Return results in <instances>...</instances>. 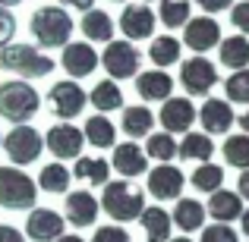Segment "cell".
<instances>
[{"mask_svg":"<svg viewBox=\"0 0 249 242\" xmlns=\"http://www.w3.org/2000/svg\"><path fill=\"white\" fill-rule=\"evenodd\" d=\"M218 41H221V25L212 16H189V22L183 25V44L196 54L218 48Z\"/></svg>","mask_w":249,"mask_h":242,"instance_id":"7c38bea8","label":"cell"},{"mask_svg":"<svg viewBox=\"0 0 249 242\" xmlns=\"http://www.w3.org/2000/svg\"><path fill=\"white\" fill-rule=\"evenodd\" d=\"M145 158H155L158 163H170L174 161V154H177V142H174V135L170 132H148L145 135Z\"/></svg>","mask_w":249,"mask_h":242,"instance_id":"e575fe53","label":"cell"},{"mask_svg":"<svg viewBox=\"0 0 249 242\" xmlns=\"http://www.w3.org/2000/svg\"><path fill=\"white\" fill-rule=\"evenodd\" d=\"M41 110V95L35 91V85L22 79H10L0 85V116L13 126H22Z\"/></svg>","mask_w":249,"mask_h":242,"instance_id":"3957f363","label":"cell"},{"mask_svg":"<svg viewBox=\"0 0 249 242\" xmlns=\"http://www.w3.org/2000/svg\"><path fill=\"white\" fill-rule=\"evenodd\" d=\"M70 179H73V173H70L67 167H63L60 161L57 163H48V167H41V173H38V189H44L48 195H63L70 192Z\"/></svg>","mask_w":249,"mask_h":242,"instance_id":"f546056e","label":"cell"},{"mask_svg":"<svg viewBox=\"0 0 249 242\" xmlns=\"http://www.w3.org/2000/svg\"><path fill=\"white\" fill-rule=\"evenodd\" d=\"M196 3L205 13H221V10H227V6H233V0H196Z\"/></svg>","mask_w":249,"mask_h":242,"instance_id":"7bdbcfd3","label":"cell"},{"mask_svg":"<svg viewBox=\"0 0 249 242\" xmlns=\"http://www.w3.org/2000/svg\"><path fill=\"white\" fill-rule=\"evenodd\" d=\"M231 25H237L240 35H249V0H240L231 6Z\"/></svg>","mask_w":249,"mask_h":242,"instance_id":"f35d334b","label":"cell"},{"mask_svg":"<svg viewBox=\"0 0 249 242\" xmlns=\"http://www.w3.org/2000/svg\"><path fill=\"white\" fill-rule=\"evenodd\" d=\"M180 50L183 48L174 35H161V38H152V44H148V60L158 69H164V66H174L180 60Z\"/></svg>","mask_w":249,"mask_h":242,"instance_id":"1f68e13d","label":"cell"},{"mask_svg":"<svg viewBox=\"0 0 249 242\" xmlns=\"http://www.w3.org/2000/svg\"><path fill=\"white\" fill-rule=\"evenodd\" d=\"M82 135H85V142H89L91 148H98V151H101V148H114L117 145V126L104 113L89 116L85 126H82Z\"/></svg>","mask_w":249,"mask_h":242,"instance_id":"603a6c76","label":"cell"},{"mask_svg":"<svg viewBox=\"0 0 249 242\" xmlns=\"http://www.w3.org/2000/svg\"><path fill=\"white\" fill-rule=\"evenodd\" d=\"M13 35H16V16L6 6H0V48H6L13 41Z\"/></svg>","mask_w":249,"mask_h":242,"instance_id":"60d3db41","label":"cell"},{"mask_svg":"<svg viewBox=\"0 0 249 242\" xmlns=\"http://www.w3.org/2000/svg\"><path fill=\"white\" fill-rule=\"evenodd\" d=\"M199 123L205 135H224L237 123V113H233L231 101H224V97H205V104L199 107Z\"/></svg>","mask_w":249,"mask_h":242,"instance_id":"2e32d148","label":"cell"},{"mask_svg":"<svg viewBox=\"0 0 249 242\" xmlns=\"http://www.w3.org/2000/svg\"><path fill=\"white\" fill-rule=\"evenodd\" d=\"M218 79H221L218 66H214L205 54H196V57H189V60L180 63V85L186 88V95H193V97H208L212 88L218 85Z\"/></svg>","mask_w":249,"mask_h":242,"instance_id":"52a82bcc","label":"cell"},{"mask_svg":"<svg viewBox=\"0 0 249 242\" xmlns=\"http://www.w3.org/2000/svg\"><path fill=\"white\" fill-rule=\"evenodd\" d=\"M240 226H243V233L249 239V208H243V214H240Z\"/></svg>","mask_w":249,"mask_h":242,"instance_id":"bcb514c9","label":"cell"},{"mask_svg":"<svg viewBox=\"0 0 249 242\" xmlns=\"http://www.w3.org/2000/svg\"><path fill=\"white\" fill-rule=\"evenodd\" d=\"M0 69L25 76V79H41L54 73V60L35 48V44H6L0 48Z\"/></svg>","mask_w":249,"mask_h":242,"instance_id":"277c9868","label":"cell"},{"mask_svg":"<svg viewBox=\"0 0 249 242\" xmlns=\"http://www.w3.org/2000/svg\"><path fill=\"white\" fill-rule=\"evenodd\" d=\"M221 151H224V163H231L237 170H249V132L227 135Z\"/></svg>","mask_w":249,"mask_h":242,"instance_id":"836d02e7","label":"cell"},{"mask_svg":"<svg viewBox=\"0 0 249 242\" xmlns=\"http://www.w3.org/2000/svg\"><path fill=\"white\" fill-rule=\"evenodd\" d=\"M44 145H48V151L54 154L57 161H76L82 154L85 135H82L79 126H67V123H60V126H51L48 129Z\"/></svg>","mask_w":249,"mask_h":242,"instance_id":"30bf717a","label":"cell"},{"mask_svg":"<svg viewBox=\"0 0 249 242\" xmlns=\"http://www.w3.org/2000/svg\"><path fill=\"white\" fill-rule=\"evenodd\" d=\"M183 186H186V176L174 167V163H158L155 170H148V195L158 201H174L180 198Z\"/></svg>","mask_w":249,"mask_h":242,"instance_id":"9a60e30c","label":"cell"},{"mask_svg":"<svg viewBox=\"0 0 249 242\" xmlns=\"http://www.w3.org/2000/svg\"><path fill=\"white\" fill-rule=\"evenodd\" d=\"M114 3H123V0H114Z\"/></svg>","mask_w":249,"mask_h":242,"instance_id":"f5cc1de1","label":"cell"},{"mask_svg":"<svg viewBox=\"0 0 249 242\" xmlns=\"http://www.w3.org/2000/svg\"><path fill=\"white\" fill-rule=\"evenodd\" d=\"M240 126H243V132H249V107H246V113H240Z\"/></svg>","mask_w":249,"mask_h":242,"instance_id":"c3c4849f","label":"cell"},{"mask_svg":"<svg viewBox=\"0 0 249 242\" xmlns=\"http://www.w3.org/2000/svg\"><path fill=\"white\" fill-rule=\"evenodd\" d=\"M101 208L117 224L139 220L142 208H145V192L133 179H107L104 182V192H101Z\"/></svg>","mask_w":249,"mask_h":242,"instance_id":"6da1fadb","label":"cell"},{"mask_svg":"<svg viewBox=\"0 0 249 242\" xmlns=\"http://www.w3.org/2000/svg\"><path fill=\"white\" fill-rule=\"evenodd\" d=\"M82 32H85V38L89 41H101V44H107V41H114V19L107 16L104 10H85V16H82Z\"/></svg>","mask_w":249,"mask_h":242,"instance_id":"484cf974","label":"cell"},{"mask_svg":"<svg viewBox=\"0 0 249 242\" xmlns=\"http://www.w3.org/2000/svg\"><path fill=\"white\" fill-rule=\"evenodd\" d=\"M0 242H25V236H22V230H16V226L0 224Z\"/></svg>","mask_w":249,"mask_h":242,"instance_id":"b9f144b4","label":"cell"},{"mask_svg":"<svg viewBox=\"0 0 249 242\" xmlns=\"http://www.w3.org/2000/svg\"><path fill=\"white\" fill-rule=\"evenodd\" d=\"M89 104H95L98 113H110V110L123 107V91L114 79H101L95 88L89 91Z\"/></svg>","mask_w":249,"mask_h":242,"instance_id":"83f0119b","label":"cell"},{"mask_svg":"<svg viewBox=\"0 0 249 242\" xmlns=\"http://www.w3.org/2000/svg\"><path fill=\"white\" fill-rule=\"evenodd\" d=\"M174 220L183 233H196L199 226H205V205L196 198H177L174 205Z\"/></svg>","mask_w":249,"mask_h":242,"instance_id":"d4e9b609","label":"cell"},{"mask_svg":"<svg viewBox=\"0 0 249 242\" xmlns=\"http://www.w3.org/2000/svg\"><path fill=\"white\" fill-rule=\"evenodd\" d=\"M3 148L6 154H10V161H13V167H29V163H35L38 158H41V151H44V135L38 132V129H32V126H13V132L10 135H3Z\"/></svg>","mask_w":249,"mask_h":242,"instance_id":"8992f818","label":"cell"},{"mask_svg":"<svg viewBox=\"0 0 249 242\" xmlns=\"http://www.w3.org/2000/svg\"><path fill=\"white\" fill-rule=\"evenodd\" d=\"M63 6H73V10H91V6H95V0H60Z\"/></svg>","mask_w":249,"mask_h":242,"instance_id":"f6af8a7d","label":"cell"},{"mask_svg":"<svg viewBox=\"0 0 249 242\" xmlns=\"http://www.w3.org/2000/svg\"><path fill=\"white\" fill-rule=\"evenodd\" d=\"M91 242H133V239H129V233L123 226H98Z\"/></svg>","mask_w":249,"mask_h":242,"instance_id":"ab89813d","label":"cell"},{"mask_svg":"<svg viewBox=\"0 0 249 242\" xmlns=\"http://www.w3.org/2000/svg\"><path fill=\"white\" fill-rule=\"evenodd\" d=\"M123 132L129 135V139H142V135H148L152 132V126H155V113L148 107H123Z\"/></svg>","mask_w":249,"mask_h":242,"instance_id":"4dcf8cb0","label":"cell"},{"mask_svg":"<svg viewBox=\"0 0 249 242\" xmlns=\"http://www.w3.org/2000/svg\"><path fill=\"white\" fill-rule=\"evenodd\" d=\"M155 10L148 3H126L120 13V29L126 35V41H145V38L155 35Z\"/></svg>","mask_w":249,"mask_h":242,"instance_id":"8fae6325","label":"cell"},{"mask_svg":"<svg viewBox=\"0 0 249 242\" xmlns=\"http://www.w3.org/2000/svg\"><path fill=\"white\" fill-rule=\"evenodd\" d=\"M89 104V95L82 91V85L76 79H63L57 85H51L48 91V110L57 116V120H73L79 116Z\"/></svg>","mask_w":249,"mask_h":242,"instance_id":"9c48e42d","label":"cell"},{"mask_svg":"<svg viewBox=\"0 0 249 242\" xmlns=\"http://www.w3.org/2000/svg\"><path fill=\"white\" fill-rule=\"evenodd\" d=\"M139 224H142V230H145V239H148V242H167V239H170V230H174V220H170V214L164 211V208H158V205L142 208Z\"/></svg>","mask_w":249,"mask_h":242,"instance_id":"7402d4cb","label":"cell"},{"mask_svg":"<svg viewBox=\"0 0 249 242\" xmlns=\"http://www.w3.org/2000/svg\"><path fill=\"white\" fill-rule=\"evenodd\" d=\"M196 116H199V110H196V104L189 101V97H174L170 95L164 101V107H161L158 120H161V126H164V132L183 135V132H189V126L196 123Z\"/></svg>","mask_w":249,"mask_h":242,"instance_id":"5bb4252c","label":"cell"},{"mask_svg":"<svg viewBox=\"0 0 249 242\" xmlns=\"http://www.w3.org/2000/svg\"><path fill=\"white\" fill-rule=\"evenodd\" d=\"M16 3H22V0H0V6H16Z\"/></svg>","mask_w":249,"mask_h":242,"instance_id":"681fc988","label":"cell"},{"mask_svg":"<svg viewBox=\"0 0 249 242\" xmlns=\"http://www.w3.org/2000/svg\"><path fill=\"white\" fill-rule=\"evenodd\" d=\"M237 195L243 201H249V170H243L240 173V179H237Z\"/></svg>","mask_w":249,"mask_h":242,"instance_id":"ee69618b","label":"cell"},{"mask_svg":"<svg viewBox=\"0 0 249 242\" xmlns=\"http://www.w3.org/2000/svg\"><path fill=\"white\" fill-rule=\"evenodd\" d=\"M224 95L231 104H249V66L233 69V76L224 79Z\"/></svg>","mask_w":249,"mask_h":242,"instance_id":"8d00e7d4","label":"cell"},{"mask_svg":"<svg viewBox=\"0 0 249 242\" xmlns=\"http://www.w3.org/2000/svg\"><path fill=\"white\" fill-rule=\"evenodd\" d=\"M155 16H158L161 25H167V29H183V25L189 22V16H193V6H189V0H161Z\"/></svg>","mask_w":249,"mask_h":242,"instance_id":"d6a6232c","label":"cell"},{"mask_svg":"<svg viewBox=\"0 0 249 242\" xmlns=\"http://www.w3.org/2000/svg\"><path fill=\"white\" fill-rule=\"evenodd\" d=\"M0 145H3V135H0Z\"/></svg>","mask_w":249,"mask_h":242,"instance_id":"816d5d0a","label":"cell"},{"mask_svg":"<svg viewBox=\"0 0 249 242\" xmlns=\"http://www.w3.org/2000/svg\"><path fill=\"white\" fill-rule=\"evenodd\" d=\"M54 242H85L82 236H76V233H63V236H57Z\"/></svg>","mask_w":249,"mask_h":242,"instance_id":"7dc6e473","label":"cell"},{"mask_svg":"<svg viewBox=\"0 0 249 242\" xmlns=\"http://www.w3.org/2000/svg\"><path fill=\"white\" fill-rule=\"evenodd\" d=\"M63 220L73 226H91L98 220V198L89 192V189H79V192L67 195V214Z\"/></svg>","mask_w":249,"mask_h":242,"instance_id":"d6986e66","label":"cell"},{"mask_svg":"<svg viewBox=\"0 0 249 242\" xmlns=\"http://www.w3.org/2000/svg\"><path fill=\"white\" fill-rule=\"evenodd\" d=\"M221 63L227 69H246L249 66V38L246 35H231L224 41H218Z\"/></svg>","mask_w":249,"mask_h":242,"instance_id":"4316f807","label":"cell"},{"mask_svg":"<svg viewBox=\"0 0 249 242\" xmlns=\"http://www.w3.org/2000/svg\"><path fill=\"white\" fill-rule=\"evenodd\" d=\"M29 29L35 35L38 48L54 50L70 44V35H73V16H70L63 6H38L29 19Z\"/></svg>","mask_w":249,"mask_h":242,"instance_id":"7a4b0ae2","label":"cell"},{"mask_svg":"<svg viewBox=\"0 0 249 242\" xmlns=\"http://www.w3.org/2000/svg\"><path fill=\"white\" fill-rule=\"evenodd\" d=\"M205 214H212L218 224H231V220H240V214H243V198H240L237 192H231V189L221 186L218 192H212V201H208Z\"/></svg>","mask_w":249,"mask_h":242,"instance_id":"44dd1931","label":"cell"},{"mask_svg":"<svg viewBox=\"0 0 249 242\" xmlns=\"http://www.w3.org/2000/svg\"><path fill=\"white\" fill-rule=\"evenodd\" d=\"M189 182H193L196 189H199V192H218L221 186H224V170L218 167V163H199V167H196V173L189 176Z\"/></svg>","mask_w":249,"mask_h":242,"instance_id":"d590c367","label":"cell"},{"mask_svg":"<svg viewBox=\"0 0 249 242\" xmlns=\"http://www.w3.org/2000/svg\"><path fill=\"white\" fill-rule=\"evenodd\" d=\"M63 230H67L63 214L51 211V208H32L29 211V220H25V239L54 242L57 236H63Z\"/></svg>","mask_w":249,"mask_h":242,"instance_id":"4fadbf2b","label":"cell"},{"mask_svg":"<svg viewBox=\"0 0 249 242\" xmlns=\"http://www.w3.org/2000/svg\"><path fill=\"white\" fill-rule=\"evenodd\" d=\"M60 66L67 69L73 79L91 76V73H95V66H98V50L91 48L89 41H70V44H63Z\"/></svg>","mask_w":249,"mask_h":242,"instance_id":"e0dca14e","label":"cell"},{"mask_svg":"<svg viewBox=\"0 0 249 242\" xmlns=\"http://www.w3.org/2000/svg\"><path fill=\"white\" fill-rule=\"evenodd\" d=\"M167 242H193L189 236H177V239H167Z\"/></svg>","mask_w":249,"mask_h":242,"instance_id":"f907efd6","label":"cell"},{"mask_svg":"<svg viewBox=\"0 0 249 242\" xmlns=\"http://www.w3.org/2000/svg\"><path fill=\"white\" fill-rule=\"evenodd\" d=\"M73 179H85V182H91V186H104V182L110 179V161L79 154V158H76V167H73Z\"/></svg>","mask_w":249,"mask_h":242,"instance_id":"f1b7e54d","label":"cell"},{"mask_svg":"<svg viewBox=\"0 0 249 242\" xmlns=\"http://www.w3.org/2000/svg\"><path fill=\"white\" fill-rule=\"evenodd\" d=\"M38 201V186L22 167H0V208L6 211H32Z\"/></svg>","mask_w":249,"mask_h":242,"instance_id":"5b68a950","label":"cell"},{"mask_svg":"<svg viewBox=\"0 0 249 242\" xmlns=\"http://www.w3.org/2000/svg\"><path fill=\"white\" fill-rule=\"evenodd\" d=\"M101 66L107 69V76L114 82H123V79L139 76L142 57H139V50L133 48V41H107V48H104V54H101Z\"/></svg>","mask_w":249,"mask_h":242,"instance_id":"ba28073f","label":"cell"},{"mask_svg":"<svg viewBox=\"0 0 249 242\" xmlns=\"http://www.w3.org/2000/svg\"><path fill=\"white\" fill-rule=\"evenodd\" d=\"M199 242H240V239H237V230H233V226L214 224V226H205V230H202Z\"/></svg>","mask_w":249,"mask_h":242,"instance_id":"74e56055","label":"cell"},{"mask_svg":"<svg viewBox=\"0 0 249 242\" xmlns=\"http://www.w3.org/2000/svg\"><path fill=\"white\" fill-rule=\"evenodd\" d=\"M177 154L183 161H196V163H208L214 154V142L205 132H183V142L177 145Z\"/></svg>","mask_w":249,"mask_h":242,"instance_id":"cb8c5ba5","label":"cell"},{"mask_svg":"<svg viewBox=\"0 0 249 242\" xmlns=\"http://www.w3.org/2000/svg\"><path fill=\"white\" fill-rule=\"evenodd\" d=\"M136 91L142 101H167L174 95V79L164 69H145L136 76Z\"/></svg>","mask_w":249,"mask_h":242,"instance_id":"ffe728a7","label":"cell"},{"mask_svg":"<svg viewBox=\"0 0 249 242\" xmlns=\"http://www.w3.org/2000/svg\"><path fill=\"white\" fill-rule=\"evenodd\" d=\"M110 170H117L123 179H133V176H142L148 170V158L136 142H123V145H114Z\"/></svg>","mask_w":249,"mask_h":242,"instance_id":"ac0fdd59","label":"cell"}]
</instances>
